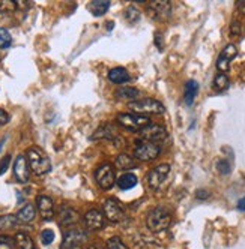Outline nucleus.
Returning <instances> with one entry per match:
<instances>
[{"label": "nucleus", "instance_id": "10", "mask_svg": "<svg viewBox=\"0 0 245 249\" xmlns=\"http://www.w3.org/2000/svg\"><path fill=\"white\" fill-rule=\"evenodd\" d=\"M80 219V215L78 212L74 210L73 207L69 206H62L59 210H57V221H59V225L60 227H65V228H71L74 227Z\"/></svg>", "mask_w": 245, "mask_h": 249}, {"label": "nucleus", "instance_id": "1", "mask_svg": "<svg viewBox=\"0 0 245 249\" xmlns=\"http://www.w3.org/2000/svg\"><path fill=\"white\" fill-rule=\"evenodd\" d=\"M27 164L30 170L37 176H44L51 171V161L50 158L39 149V147H30L27 150Z\"/></svg>", "mask_w": 245, "mask_h": 249}, {"label": "nucleus", "instance_id": "30", "mask_svg": "<svg viewBox=\"0 0 245 249\" xmlns=\"http://www.w3.org/2000/svg\"><path fill=\"white\" fill-rule=\"evenodd\" d=\"M17 9V2L14 0H0V14H9Z\"/></svg>", "mask_w": 245, "mask_h": 249}, {"label": "nucleus", "instance_id": "29", "mask_svg": "<svg viewBox=\"0 0 245 249\" xmlns=\"http://www.w3.org/2000/svg\"><path fill=\"white\" fill-rule=\"evenodd\" d=\"M245 33V27L241 21H233L232 26H230V36L232 38H242Z\"/></svg>", "mask_w": 245, "mask_h": 249}, {"label": "nucleus", "instance_id": "3", "mask_svg": "<svg viewBox=\"0 0 245 249\" xmlns=\"http://www.w3.org/2000/svg\"><path fill=\"white\" fill-rule=\"evenodd\" d=\"M130 110L135 111V114H163L166 111V107L156 99L145 98L134 102H130Z\"/></svg>", "mask_w": 245, "mask_h": 249}, {"label": "nucleus", "instance_id": "14", "mask_svg": "<svg viewBox=\"0 0 245 249\" xmlns=\"http://www.w3.org/2000/svg\"><path fill=\"white\" fill-rule=\"evenodd\" d=\"M148 9L151 15L156 20H166L170 17L171 12V5L167 0H156V2H151L148 5Z\"/></svg>", "mask_w": 245, "mask_h": 249}, {"label": "nucleus", "instance_id": "9", "mask_svg": "<svg viewBox=\"0 0 245 249\" xmlns=\"http://www.w3.org/2000/svg\"><path fill=\"white\" fill-rule=\"evenodd\" d=\"M104 216H106L110 222H120L125 218V212L116 200L109 198L104 201Z\"/></svg>", "mask_w": 245, "mask_h": 249}, {"label": "nucleus", "instance_id": "15", "mask_svg": "<svg viewBox=\"0 0 245 249\" xmlns=\"http://www.w3.org/2000/svg\"><path fill=\"white\" fill-rule=\"evenodd\" d=\"M37 207L39 210V215L45 221H51L55 218V203L47 195H38L37 197Z\"/></svg>", "mask_w": 245, "mask_h": 249}, {"label": "nucleus", "instance_id": "11", "mask_svg": "<svg viewBox=\"0 0 245 249\" xmlns=\"http://www.w3.org/2000/svg\"><path fill=\"white\" fill-rule=\"evenodd\" d=\"M87 240V236L81 230H69L63 237L60 249H78L81 243Z\"/></svg>", "mask_w": 245, "mask_h": 249}, {"label": "nucleus", "instance_id": "16", "mask_svg": "<svg viewBox=\"0 0 245 249\" xmlns=\"http://www.w3.org/2000/svg\"><path fill=\"white\" fill-rule=\"evenodd\" d=\"M84 224L89 231H99L104 225H106V218L99 210H89L84 215Z\"/></svg>", "mask_w": 245, "mask_h": 249}, {"label": "nucleus", "instance_id": "26", "mask_svg": "<svg viewBox=\"0 0 245 249\" xmlns=\"http://www.w3.org/2000/svg\"><path fill=\"white\" fill-rule=\"evenodd\" d=\"M230 81H229V77L226 74H218L214 80V89L217 92H224L227 87H229Z\"/></svg>", "mask_w": 245, "mask_h": 249}, {"label": "nucleus", "instance_id": "33", "mask_svg": "<svg viewBox=\"0 0 245 249\" xmlns=\"http://www.w3.org/2000/svg\"><path fill=\"white\" fill-rule=\"evenodd\" d=\"M217 170H218L221 174H229L230 170H232V165H230L229 161H227V159H221V161L217 162Z\"/></svg>", "mask_w": 245, "mask_h": 249}, {"label": "nucleus", "instance_id": "31", "mask_svg": "<svg viewBox=\"0 0 245 249\" xmlns=\"http://www.w3.org/2000/svg\"><path fill=\"white\" fill-rule=\"evenodd\" d=\"M107 249H128V246L122 242V239L120 237H110L109 240H107V246H106Z\"/></svg>", "mask_w": 245, "mask_h": 249}, {"label": "nucleus", "instance_id": "5", "mask_svg": "<svg viewBox=\"0 0 245 249\" xmlns=\"http://www.w3.org/2000/svg\"><path fill=\"white\" fill-rule=\"evenodd\" d=\"M95 180L99 185L101 189H110L113 188L114 182H116V174H114V168L110 164H102L96 168L95 171Z\"/></svg>", "mask_w": 245, "mask_h": 249}, {"label": "nucleus", "instance_id": "8", "mask_svg": "<svg viewBox=\"0 0 245 249\" xmlns=\"http://www.w3.org/2000/svg\"><path fill=\"white\" fill-rule=\"evenodd\" d=\"M169 173H170V165L169 164H161L158 167H155L149 171L148 174V183H149V188L153 189V191H158L166 179L169 177Z\"/></svg>", "mask_w": 245, "mask_h": 249}, {"label": "nucleus", "instance_id": "6", "mask_svg": "<svg viewBox=\"0 0 245 249\" xmlns=\"http://www.w3.org/2000/svg\"><path fill=\"white\" fill-rule=\"evenodd\" d=\"M161 153V147L158 144L148 143V141L140 140L137 141V146L134 150V156L140 161H152L156 156Z\"/></svg>", "mask_w": 245, "mask_h": 249}, {"label": "nucleus", "instance_id": "43", "mask_svg": "<svg viewBox=\"0 0 245 249\" xmlns=\"http://www.w3.org/2000/svg\"><path fill=\"white\" fill-rule=\"evenodd\" d=\"M112 27H113V23H112V21H109V23H107V29L110 30Z\"/></svg>", "mask_w": 245, "mask_h": 249}, {"label": "nucleus", "instance_id": "32", "mask_svg": "<svg viewBox=\"0 0 245 249\" xmlns=\"http://www.w3.org/2000/svg\"><path fill=\"white\" fill-rule=\"evenodd\" d=\"M11 42H12L11 33L6 29L0 27V48H8L11 45Z\"/></svg>", "mask_w": 245, "mask_h": 249}, {"label": "nucleus", "instance_id": "4", "mask_svg": "<svg viewBox=\"0 0 245 249\" xmlns=\"http://www.w3.org/2000/svg\"><path fill=\"white\" fill-rule=\"evenodd\" d=\"M117 123L120 126H124L128 131H142L143 128H146L148 124H151V119L146 116H140V114H130V113H122L117 114Z\"/></svg>", "mask_w": 245, "mask_h": 249}, {"label": "nucleus", "instance_id": "36", "mask_svg": "<svg viewBox=\"0 0 245 249\" xmlns=\"http://www.w3.org/2000/svg\"><path fill=\"white\" fill-rule=\"evenodd\" d=\"M9 164H11V156H9V155H6V156L3 158L2 164H0V174H5V173H6V170H8Z\"/></svg>", "mask_w": 245, "mask_h": 249}, {"label": "nucleus", "instance_id": "21", "mask_svg": "<svg viewBox=\"0 0 245 249\" xmlns=\"http://www.w3.org/2000/svg\"><path fill=\"white\" fill-rule=\"evenodd\" d=\"M138 179H137V176L132 174V173H125L124 176H120L119 177V180H117V186L120 189H124V191H128V189H132L135 185H137Z\"/></svg>", "mask_w": 245, "mask_h": 249}, {"label": "nucleus", "instance_id": "39", "mask_svg": "<svg viewBox=\"0 0 245 249\" xmlns=\"http://www.w3.org/2000/svg\"><path fill=\"white\" fill-rule=\"evenodd\" d=\"M155 44L158 45L160 50H163V44H161V33H156L155 35Z\"/></svg>", "mask_w": 245, "mask_h": 249}, {"label": "nucleus", "instance_id": "22", "mask_svg": "<svg viewBox=\"0 0 245 249\" xmlns=\"http://www.w3.org/2000/svg\"><path fill=\"white\" fill-rule=\"evenodd\" d=\"M197 93H199V84H197V81H194V80L187 81V84H185V95H184L185 102L188 105H191L192 102H194V98L197 96Z\"/></svg>", "mask_w": 245, "mask_h": 249}, {"label": "nucleus", "instance_id": "37", "mask_svg": "<svg viewBox=\"0 0 245 249\" xmlns=\"http://www.w3.org/2000/svg\"><path fill=\"white\" fill-rule=\"evenodd\" d=\"M9 122V114L5 110H0V126H3Z\"/></svg>", "mask_w": 245, "mask_h": 249}, {"label": "nucleus", "instance_id": "7", "mask_svg": "<svg viewBox=\"0 0 245 249\" xmlns=\"http://www.w3.org/2000/svg\"><path fill=\"white\" fill-rule=\"evenodd\" d=\"M140 138L143 141H148V143H153L158 144L163 143V141L167 140V131L166 128L160 126V124H148L146 128H143L140 131Z\"/></svg>", "mask_w": 245, "mask_h": 249}, {"label": "nucleus", "instance_id": "41", "mask_svg": "<svg viewBox=\"0 0 245 249\" xmlns=\"http://www.w3.org/2000/svg\"><path fill=\"white\" fill-rule=\"evenodd\" d=\"M238 209H239V210H242V212H245V195H244V197L239 200V203H238Z\"/></svg>", "mask_w": 245, "mask_h": 249}, {"label": "nucleus", "instance_id": "40", "mask_svg": "<svg viewBox=\"0 0 245 249\" xmlns=\"http://www.w3.org/2000/svg\"><path fill=\"white\" fill-rule=\"evenodd\" d=\"M236 8H238L242 14H245V0H241V2H238V3H236Z\"/></svg>", "mask_w": 245, "mask_h": 249}, {"label": "nucleus", "instance_id": "34", "mask_svg": "<svg viewBox=\"0 0 245 249\" xmlns=\"http://www.w3.org/2000/svg\"><path fill=\"white\" fill-rule=\"evenodd\" d=\"M41 240L44 245H50L51 242L55 240V233H53V230H44L42 233H41Z\"/></svg>", "mask_w": 245, "mask_h": 249}, {"label": "nucleus", "instance_id": "2", "mask_svg": "<svg viewBox=\"0 0 245 249\" xmlns=\"http://www.w3.org/2000/svg\"><path fill=\"white\" fill-rule=\"evenodd\" d=\"M146 222H148V227L151 231H153V233H160V231H164L170 227L171 213L164 206H158L148 215Z\"/></svg>", "mask_w": 245, "mask_h": 249}, {"label": "nucleus", "instance_id": "20", "mask_svg": "<svg viewBox=\"0 0 245 249\" xmlns=\"http://www.w3.org/2000/svg\"><path fill=\"white\" fill-rule=\"evenodd\" d=\"M35 215H37V209H35V206L26 204L23 209H20L19 215H17V219H19V222L27 224L35 219Z\"/></svg>", "mask_w": 245, "mask_h": 249}, {"label": "nucleus", "instance_id": "28", "mask_svg": "<svg viewBox=\"0 0 245 249\" xmlns=\"http://www.w3.org/2000/svg\"><path fill=\"white\" fill-rule=\"evenodd\" d=\"M125 18L128 23L135 24L140 20V11L135 6H128V9L125 11Z\"/></svg>", "mask_w": 245, "mask_h": 249}, {"label": "nucleus", "instance_id": "23", "mask_svg": "<svg viewBox=\"0 0 245 249\" xmlns=\"http://www.w3.org/2000/svg\"><path fill=\"white\" fill-rule=\"evenodd\" d=\"M15 246L17 249H37L35 248V243L32 240V237L26 233H17L15 236Z\"/></svg>", "mask_w": 245, "mask_h": 249}, {"label": "nucleus", "instance_id": "18", "mask_svg": "<svg viewBox=\"0 0 245 249\" xmlns=\"http://www.w3.org/2000/svg\"><path fill=\"white\" fill-rule=\"evenodd\" d=\"M109 80L114 84H124L130 81V74L125 68H113L109 72Z\"/></svg>", "mask_w": 245, "mask_h": 249}, {"label": "nucleus", "instance_id": "13", "mask_svg": "<svg viewBox=\"0 0 245 249\" xmlns=\"http://www.w3.org/2000/svg\"><path fill=\"white\" fill-rule=\"evenodd\" d=\"M14 176L20 183H27L30 177V167L27 164V159L23 155H19L14 162Z\"/></svg>", "mask_w": 245, "mask_h": 249}, {"label": "nucleus", "instance_id": "17", "mask_svg": "<svg viewBox=\"0 0 245 249\" xmlns=\"http://www.w3.org/2000/svg\"><path fill=\"white\" fill-rule=\"evenodd\" d=\"M91 138L92 140H114L117 138V131L114 128V124L106 123V124H102L101 128H98Z\"/></svg>", "mask_w": 245, "mask_h": 249}, {"label": "nucleus", "instance_id": "12", "mask_svg": "<svg viewBox=\"0 0 245 249\" xmlns=\"http://www.w3.org/2000/svg\"><path fill=\"white\" fill-rule=\"evenodd\" d=\"M236 54H238V50H236V47L233 44H229L221 51V54L217 59V68H218V71L221 74H224V72L229 71L230 62L236 57Z\"/></svg>", "mask_w": 245, "mask_h": 249}, {"label": "nucleus", "instance_id": "25", "mask_svg": "<svg viewBox=\"0 0 245 249\" xmlns=\"http://www.w3.org/2000/svg\"><path fill=\"white\" fill-rule=\"evenodd\" d=\"M134 167H135V161H134V158H131L130 155L122 153V155L117 156L116 168H119V170H131Z\"/></svg>", "mask_w": 245, "mask_h": 249}, {"label": "nucleus", "instance_id": "27", "mask_svg": "<svg viewBox=\"0 0 245 249\" xmlns=\"http://www.w3.org/2000/svg\"><path fill=\"white\" fill-rule=\"evenodd\" d=\"M17 224H19V219L14 215H5V216H0V230H9L14 228Z\"/></svg>", "mask_w": 245, "mask_h": 249}, {"label": "nucleus", "instance_id": "42", "mask_svg": "<svg viewBox=\"0 0 245 249\" xmlns=\"http://www.w3.org/2000/svg\"><path fill=\"white\" fill-rule=\"evenodd\" d=\"M87 249H107V248L104 246V245H101V243H94L92 246H89Z\"/></svg>", "mask_w": 245, "mask_h": 249}, {"label": "nucleus", "instance_id": "24", "mask_svg": "<svg viewBox=\"0 0 245 249\" xmlns=\"http://www.w3.org/2000/svg\"><path fill=\"white\" fill-rule=\"evenodd\" d=\"M110 8V2H107V0H95V2H92L89 5V9L91 12L95 15V17H101L107 12V9Z\"/></svg>", "mask_w": 245, "mask_h": 249}, {"label": "nucleus", "instance_id": "19", "mask_svg": "<svg viewBox=\"0 0 245 249\" xmlns=\"http://www.w3.org/2000/svg\"><path fill=\"white\" fill-rule=\"evenodd\" d=\"M140 96V92L134 87H130V86H122L116 90V98L119 99H127V101H135L137 98Z\"/></svg>", "mask_w": 245, "mask_h": 249}, {"label": "nucleus", "instance_id": "35", "mask_svg": "<svg viewBox=\"0 0 245 249\" xmlns=\"http://www.w3.org/2000/svg\"><path fill=\"white\" fill-rule=\"evenodd\" d=\"M0 246H8V248H14L15 246V240L9 236H3L0 234Z\"/></svg>", "mask_w": 245, "mask_h": 249}, {"label": "nucleus", "instance_id": "38", "mask_svg": "<svg viewBox=\"0 0 245 249\" xmlns=\"http://www.w3.org/2000/svg\"><path fill=\"white\" fill-rule=\"evenodd\" d=\"M197 198H200V200L209 198V192L205 191V189H199V191H197Z\"/></svg>", "mask_w": 245, "mask_h": 249}]
</instances>
